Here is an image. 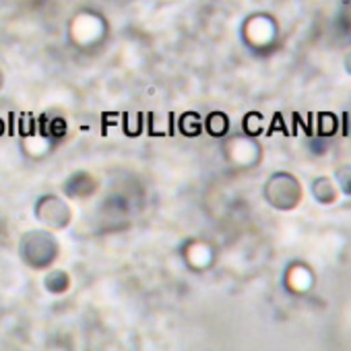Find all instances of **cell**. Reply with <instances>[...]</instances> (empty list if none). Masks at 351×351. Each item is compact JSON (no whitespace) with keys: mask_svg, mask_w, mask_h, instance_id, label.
<instances>
[{"mask_svg":"<svg viewBox=\"0 0 351 351\" xmlns=\"http://www.w3.org/2000/svg\"><path fill=\"white\" fill-rule=\"evenodd\" d=\"M19 254L32 269H48L60 254L58 240L48 230L27 232L19 242Z\"/></svg>","mask_w":351,"mask_h":351,"instance_id":"6da1fadb","label":"cell"},{"mask_svg":"<svg viewBox=\"0 0 351 351\" xmlns=\"http://www.w3.org/2000/svg\"><path fill=\"white\" fill-rule=\"evenodd\" d=\"M108 36V21L95 11H79L69 21V38L79 48H93L101 44Z\"/></svg>","mask_w":351,"mask_h":351,"instance_id":"7a4b0ae2","label":"cell"},{"mask_svg":"<svg viewBox=\"0 0 351 351\" xmlns=\"http://www.w3.org/2000/svg\"><path fill=\"white\" fill-rule=\"evenodd\" d=\"M36 217L48 230H64L71 223L73 213L60 197L46 195L36 203Z\"/></svg>","mask_w":351,"mask_h":351,"instance_id":"3957f363","label":"cell"},{"mask_svg":"<svg viewBox=\"0 0 351 351\" xmlns=\"http://www.w3.org/2000/svg\"><path fill=\"white\" fill-rule=\"evenodd\" d=\"M295 186H298V182L291 178L289 173H275L273 178L269 180V184L265 186V195H267L271 205L287 211V209H291L298 203V199L287 195V191H291Z\"/></svg>","mask_w":351,"mask_h":351,"instance_id":"277c9868","label":"cell"},{"mask_svg":"<svg viewBox=\"0 0 351 351\" xmlns=\"http://www.w3.org/2000/svg\"><path fill=\"white\" fill-rule=\"evenodd\" d=\"M186 263L195 269H205L211 263V250L205 242H189L182 250Z\"/></svg>","mask_w":351,"mask_h":351,"instance_id":"5b68a950","label":"cell"},{"mask_svg":"<svg viewBox=\"0 0 351 351\" xmlns=\"http://www.w3.org/2000/svg\"><path fill=\"white\" fill-rule=\"evenodd\" d=\"M64 189H66V195L71 197H89L95 191V180L89 173H75L64 184Z\"/></svg>","mask_w":351,"mask_h":351,"instance_id":"8992f818","label":"cell"},{"mask_svg":"<svg viewBox=\"0 0 351 351\" xmlns=\"http://www.w3.org/2000/svg\"><path fill=\"white\" fill-rule=\"evenodd\" d=\"M46 289L50 293H64L71 287V277L64 271H52L46 275Z\"/></svg>","mask_w":351,"mask_h":351,"instance_id":"52a82bcc","label":"cell"},{"mask_svg":"<svg viewBox=\"0 0 351 351\" xmlns=\"http://www.w3.org/2000/svg\"><path fill=\"white\" fill-rule=\"evenodd\" d=\"M180 130H182L186 136H197V134L203 130V122H201V118H199L195 112H189V114H184L182 120H180Z\"/></svg>","mask_w":351,"mask_h":351,"instance_id":"ba28073f","label":"cell"},{"mask_svg":"<svg viewBox=\"0 0 351 351\" xmlns=\"http://www.w3.org/2000/svg\"><path fill=\"white\" fill-rule=\"evenodd\" d=\"M207 130H209L213 136L226 134V132H228V118H226V114H221V112L211 114V116L207 118Z\"/></svg>","mask_w":351,"mask_h":351,"instance_id":"9c48e42d","label":"cell"},{"mask_svg":"<svg viewBox=\"0 0 351 351\" xmlns=\"http://www.w3.org/2000/svg\"><path fill=\"white\" fill-rule=\"evenodd\" d=\"M0 87H3V75H0Z\"/></svg>","mask_w":351,"mask_h":351,"instance_id":"30bf717a","label":"cell"}]
</instances>
